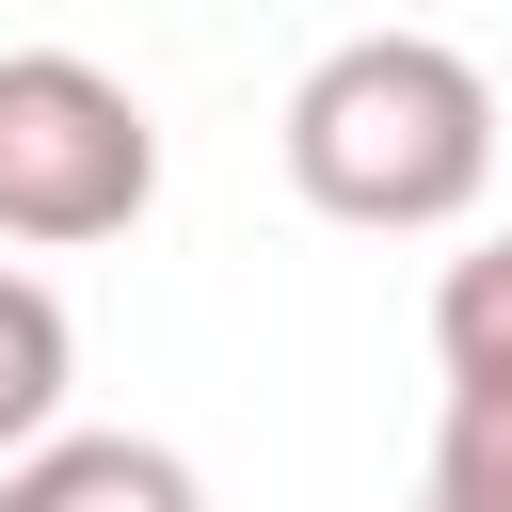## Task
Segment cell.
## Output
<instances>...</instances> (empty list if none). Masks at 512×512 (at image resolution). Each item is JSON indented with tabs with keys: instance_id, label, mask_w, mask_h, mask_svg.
Segmentation results:
<instances>
[{
	"instance_id": "obj_4",
	"label": "cell",
	"mask_w": 512,
	"mask_h": 512,
	"mask_svg": "<svg viewBox=\"0 0 512 512\" xmlns=\"http://www.w3.org/2000/svg\"><path fill=\"white\" fill-rule=\"evenodd\" d=\"M64 384H80V320L48 272H0V464L64 432Z\"/></svg>"
},
{
	"instance_id": "obj_5",
	"label": "cell",
	"mask_w": 512,
	"mask_h": 512,
	"mask_svg": "<svg viewBox=\"0 0 512 512\" xmlns=\"http://www.w3.org/2000/svg\"><path fill=\"white\" fill-rule=\"evenodd\" d=\"M432 368H448V400H512V240L448 256V288H432Z\"/></svg>"
},
{
	"instance_id": "obj_2",
	"label": "cell",
	"mask_w": 512,
	"mask_h": 512,
	"mask_svg": "<svg viewBox=\"0 0 512 512\" xmlns=\"http://www.w3.org/2000/svg\"><path fill=\"white\" fill-rule=\"evenodd\" d=\"M160 208V128L112 64L80 48H0V240L16 256H80L128 240Z\"/></svg>"
},
{
	"instance_id": "obj_3",
	"label": "cell",
	"mask_w": 512,
	"mask_h": 512,
	"mask_svg": "<svg viewBox=\"0 0 512 512\" xmlns=\"http://www.w3.org/2000/svg\"><path fill=\"white\" fill-rule=\"evenodd\" d=\"M0 512H208V480L160 432H48L0 464Z\"/></svg>"
},
{
	"instance_id": "obj_1",
	"label": "cell",
	"mask_w": 512,
	"mask_h": 512,
	"mask_svg": "<svg viewBox=\"0 0 512 512\" xmlns=\"http://www.w3.org/2000/svg\"><path fill=\"white\" fill-rule=\"evenodd\" d=\"M288 192L368 240H432L496 192V80L448 32H336L288 80Z\"/></svg>"
},
{
	"instance_id": "obj_6",
	"label": "cell",
	"mask_w": 512,
	"mask_h": 512,
	"mask_svg": "<svg viewBox=\"0 0 512 512\" xmlns=\"http://www.w3.org/2000/svg\"><path fill=\"white\" fill-rule=\"evenodd\" d=\"M416 512H512V400H448V416H432Z\"/></svg>"
}]
</instances>
